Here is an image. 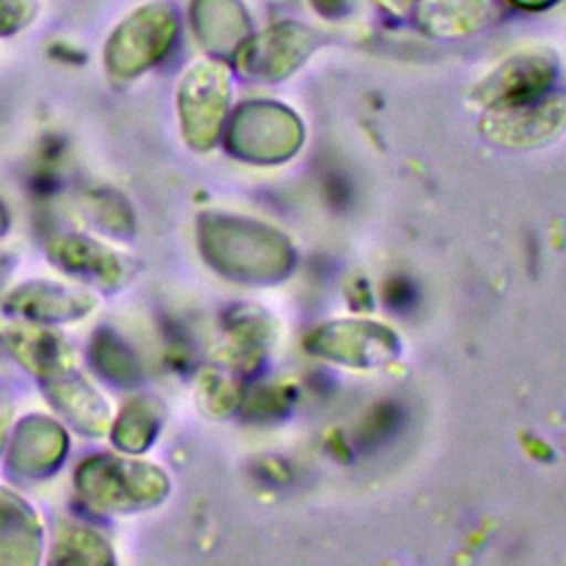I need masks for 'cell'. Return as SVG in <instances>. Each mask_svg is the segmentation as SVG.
<instances>
[{
	"label": "cell",
	"instance_id": "cell-1",
	"mask_svg": "<svg viewBox=\"0 0 566 566\" xmlns=\"http://www.w3.org/2000/svg\"><path fill=\"white\" fill-rule=\"evenodd\" d=\"M566 130V93H542L531 99L486 108L482 133L493 144L533 148L548 144Z\"/></svg>",
	"mask_w": 566,
	"mask_h": 566
},
{
	"label": "cell",
	"instance_id": "cell-2",
	"mask_svg": "<svg viewBox=\"0 0 566 566\" xmlns=\"http://www.w3.org/2000/svg\"><path fill=\"white\" fill-rule=\"evenodd\" d=\"M557 77V57L551 51H522L506 57L473 91L484 108L522 102L548 93Z\"/></svg>",
	"mask_w": 566,
	"mask_h": 566
},
{
	"label": "cell",
	"instance_id": "cell-3",
	"mask_svg": "<svg viewBox=\"0 0 566 566\" xmlns=\"http://www.w3.org/2000/svg\"><path fill=\"white\" fill-rule=\"evenodd\" d=\"M316 44L314 31L296 22H283L250 42L243 51V69L254 77L281 80L294 73V69L312 55Z\"/></svg>",
	"mask_w": 566,
	"mask_h": 566
},
{
	"label": "cell",
	"instance_id": "cell-4",
	"mask_svg": "<svg viewBox=\"0 0 566 566\" xmlns=\"http://www.w3.org/2000/svg\"><path fill=\"white\" fill-rule=\"evenodd\" d=\"M413 11L427 33L464 38L495 18V0H420Z\"/></svg>",
	"mask_w": 566,
	"mask_h": 566
},
{
	"label": "cell",
	"instance_id": "cell-5",
	"mask_svg": "<svg viewBox=\"0 0 566 566\" xmlns=\"http://www.w3.org/2000/svg\"><path fill=\"white\" fill-rule=\"evenodd\" d=\"M356 338H352V323L345 325H332L325 327V336H318L321 340H329V356L343 360V363H382L385 358L394 356L396 343L391 340V334H387L378 325H360L356 323Z\"/></svg>",
	"mask_w": 566,
	"mask_h": 566
},
{
	"label": "cell",
	"instance_id": "cell-6",
	"mask_svg": "<svg viewBox=\"0 0 566 566\" xmlns=\"http://www.w3.org/2000/svg\"><path fill=\"white\" fill-rule=\"evenodd\" d=\"M307 2L312 4V9L316 13H321L325 18H332V20L345 15L349 4H352V0H307Z\"/></svg>",
	"mask_w": 566,
	"mask_h": 566
},
{
	"label": "cell",
	"instance_id": "cell-7",
	"mask_svg": "<svg viewBox=\"0 0 566 566\" xmlns=\"http://www.w3.org/2000/svg\"><path fill=\"white\" fill-rule=\"evenodd\" d=\"M380 9H385L387 13H391V15H398V18H402V15H407L413 7H416V0H374Z\"/></svg>",
	"mask_w": 566,
	"mask_h": 566
},
{
	"label": "cell",
	"instance_id": "cell-8",
	"mask_svg": "<svg viewBox=\"0 0 566 566\" xmlns=\"http://www.w3.org/2000/svg\"><path fill=\"white\" fill-rule=\"evenodd\" d=\"M509 2L520 9H526V11H542V9L553 7L557 0H509Z\"/></svg>",
	"mask_w": 566,
	"mask_h": 566
}]
</instances>
